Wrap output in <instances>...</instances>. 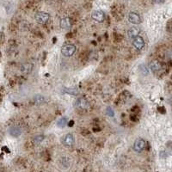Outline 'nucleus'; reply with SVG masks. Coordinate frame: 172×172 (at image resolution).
<instances>
[{
  "label": "nucleus",
  "mask_w": 172,
  "mask_h": 172,
  "mask_svg": "<svg viewBox=\"0 0 172 172\" xmlns=\"http://www.w3.org/2000/svg\"><path fill=\"white\" fill-rule=\"evenodd\" d=\"M63 144L67 147L72 146L74 144V136L72 134H67L63 139Z\"/></svg>",
  "instance_id": "7"
},
{
  "label": "nucleus",
  "mask_w": 172,
  "mask_h": 172,
  "mask_svg": "<svg viewBox=\"0 0 172 172\" xmlns=\"http://www.w3.org/2000/svg\"><path fill=\"white\" fill-rule=\"evenodd\" d=\"M72 22H71V19L68 17H65L63 19H61L60 21V27L64 29H68L71 28Z\"/></svg>",
  "instance_id": "10"
},
{
  "label": "nucleus",
  "mask_w": 172,
  "mask_h": 172,
  "mask_svg": "<svg viewBox=\"0 0 172 172\" xmlns=\"http://www.w3.org/2000/svg\"><path fill=\"white\" fill-rule=\"evenodd\" d=\"M91 17H92V19L97 22H103L105 19V14L102 10H95L91 14Z\"/></svg>",
  "instance_id": "4"
},
{
  "label": "nucleus",
  "mask_w": 172,
  "mask_h": 172,
  "mask_svg": "<svg viewBox=\"0 0 172 172\" xmlns=\"http://www.w3.org/2000/svg\"><path fill=\"white\" fill-rule=\"evenodd\" d=\"M139 71L143 73L144 75H147V74H148V72H149V71H148L147 67L145 66V65H140V66H139Z\"/></svg>",
  "instance_id": "15"
},
{
  "label": "nucleus",
  "mask_w": 172,
  "mask_h": 172,
  "mask_svg": "<svg viewBox=\"0 0 172 172\" xmlns=\"http://www.w3.org/2000/svg\"><path fill=\"white\" fill-rule=\"evenodd\" d=\"M133 45H134V47L136 49H138V50H140V49H142L144 48V46H145V40H144V39L141 37V36H136L135 38H134V40H133Z\"/></svg>",
  "instance_id": "6"
},
{
  "label": "nucleus",
  "mask_w": 172,
  "mask_h": 172,
  "mask_svg": "<svg viewBox=\"0 0 172 172\" xmlns=\"http://www.w3.org/2000/svg\"><path fill=\"white\" fill-rule=\"evenodd\" d=\"M74 106H75V108H77V109L84 110V109H86L88 108L89 103H88V101L86 99H85V98L79 97V98H77L76 101H75Z\"/></svg>",
  "instance_id": "3"
},
{
  "label": "nucleus",
  "mask_w": 172,
  "mask_h": 172,
  "mask_svg": "<svg viewBox=\"0 0 172 172\" xmlns=\"http://www.w3.org/2000/svg\"><path fill=\"white\" fill-rule=\"evenodd\" d=\"M154 2L156 3V4H162L164 2V0H154Z\"/></svg>",
  "instance_id": "17"
},
{
  "label": "nucleus",
  "mask_w": 172,
  "mask_h": 172,
  "mask_svg": "<svg viewBox=\"0 0 172 172\" xmlns=\"http://www.w3.org/2000/svg\"><path fill=\"white\" fill-rule=\"evenodd\" d=\"M145 147V141L143 139H137L134 144V150L137 152H139Z\"/></svg>",
  "instance_id": "5"
},
{
  "label": "nucleus",
  "mask_w": 172,
  "mask_h": 172,
  "mask_svg": "<svg viewBox=\"0 0 172 172\" xmlns=\"http://www.w3.org/2000/svg\"><path fill=\"white\" fill-rule=\"evenodd\" d=\"M128 21L133 23V24H139L140 23V17L135 13V12H130L129 15H128Z\"/></svg>",
  "instance_id": "8"
},
{
  "label": "nucleus",
  "mask_w": 172,
  "mask_h": 172,
  "mask_svg": "<svg viewBox=\"0 0 172 172\" xmlns=\"http://www.w3.org/2000/svg\"><path fill=\"white\" fill-rule=\"evenodd\" d=\"M34 101L36 104H41L44 102V96L41 95H36L34 97Z\"/></svg>",
  "instance_id": "14"
},
{
  "label": "nucleus",
  "mask_w": 172,
  "mask_h": 172,
  "mask_svg": "<svg viewBox=\"0 0 172 172\" xmlns=\"http://www.w3.org/2000/svg\"><path fill=\"white\" fill-rule=\"evenodd\" d=\"M65 91L67 92L68 94H72V95H76L77 94V90H73V89H66Z\"/></svg>",
  "instance_id": "16"
},
{
  "label": "nucleus",
  "mask_w": 172,
  "mask_h": 172,
  "mask_svg": "<svg viewBox=\"0 0 172 172\" xmlns=\"http://www.w3.org/2000/svg\"><path fill=\"white\" fill-rule=\"evenodd\" d=\"M150 69L152 72H158L161 69V64L158 60H152L150 63Z\"/></svg>",
  "instance_id": "12"
},
{
  "label": "nucleus",
  "mask_w": 172,
  "mask_h": 172,
  "mask_svg": "<svg viewBox=\"0 0 172 172\" xmlns=\"http://www.w3.org/2000/svg\"><path fill=\"white\" fill-rule=\"evenodd\" d=\"M76 52V46L73 44H66L61 48V53L65 57H71Z\"/></svg>",
  "instance_id": "1"
},
{
  "label": "nucleus",
  "mask_w": 172,
  "mask_h": 172,
  "mask_svg": "<svg viewBox=\"0 0 172 172\" xmlns=\"http://www.w3.org/2000/svg\"><path fill=\"white\" fill-rule=\"evenodd\" d=\"M67 123V119L66 117H61L57 121V126L59 127H64Z\"/></svg>",
  "instance_id": "13"
},
{
  "label": "nucleus",
  "mask_w": 172,
  "mask_h": 172,
  "mask_svg": "<svg viewBox=\"0 0 172 172\" xmlns=\"http://www.w3.org/2000/svg\"><path fill=\"white\" fill-rule=\"evenodd\" d=\"M139 34V29L138 27H132L131 29L128 30L127 35L130 38H135L136 36H138Z\"/></svg>",
  "instance_id": "11"
},
{
  "label": "nucleus",
  "mask_w": 172,
  "mask_h": 172,
  "mask_svg": "<svg viewBox=\"0 0 172 172\" xmlns=\"http://www.w3.org/2000/svg\"><path fill=\"white\" fill-rule=\"evenodd\" d=\"M49 18H50L49 14H48L47 12H43V11L37 12L35 14V19L40 24H45V23H47Z\"/></svg>",
  "instance_id": "2"
},
{
  "label": "nucleus",
  "mask_w": 172,
  "mask_h": 172,
  "mask_svg": "<svg viewBox=\"0 0 172 172\" xmlns=\"http://www.w3.org/2000/svg\"><path fill=\"white\" fill-rule=\"evenodd\" d=\"M9 133H10L11 136L17 138V137H19L20 135L22 134V129L18 126H12L10 128Z\"/></svg>",
  "instance_id": "9"
}]
</instances>
